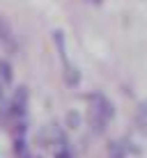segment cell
<instances>
[{
	"mask_svg": "<svg viewBox=\"0 0 147 158\" xmlns=\"http://www.w3.org/2000/svg\"><path fill=\"white\" fill-rule=\"evenodd\" d=\"M88 101H90V110H88L90 124H92V128H94L97 133H101V131L106 128L108 119L113 117V106L103 94H90Z\"/></svg>",
	"mask_w": 147,
	"mask_h": 158,
	"instance_id": "1",
	"label": "cell"
},
{
	"mask_svg": "<svg viewBox=\"0 0 147 158\" xmlns=\"http://www.w3.org/2000/svg\"><path fill=\"white\" fill-rule=\"evenodd\" d=\"M0 44H2L7 51H16V39H14V32H12V25L0 16Z\"/></svg>",
	"mask_w": 147,
	"mask_h": 158,
	"instance_id": "2",
	"label": "cell"
},
{
	"mask_svg": "<svg viewBox=\"0 0 147 158\" xmlns=\"http://www.w3.org/2000/svg\"><path fill=\"white\" fill-rule=\"evenodd\" d=\"M25 99H28V94H25V87H19L14 94V101H12V112L16 117H21L25 112Z\"/></svg>",
	"mask_w": 147,
	"mask_h": 158,
	"instance_id": "3",
	"label": "cell"
},
{
	"mask_svg": "<svg viewBox=\"0 0 147 158\" xmlns=\"http://www.w3.org/2000/svg\"><path fill=\"white\" fill-rule=\"evenodd\" d=\"M0 80H2V83H9V80H12V67H9L7 60H0Z\"/></svg>",
	"mask_w": 147,
	"mask_h": 158,
	"instance_id": "4",
	"label": "cell"
},
{
	"mask_svg": "<svg viewBox=\"0 0 147 158\" xmlns=\"http://www.w3.org/2000/svg\"><path fill=\"white\" fill-rule=\"evenodd\" d=\"M138 126H140L143 133H147V103H143L140 110H138Z\"/></svg>",
	"mask_w": 147,
	"mask_h": 158,
	"instance_id": "5",
	"label": "cell"
},
{
	"mask_svg": "<svg viewBox=\"0 0 147 158\" xmlns=\"http://www.w3.org/2000/svg\"><path fill=\"white\" fill-rule=\"evenodd\" d=\"M78 122H80V117L76 115V112H69V124H71V128L78 126Z\"/></svg>",
	"mask_w": 147,
	"mask_h": 158,
	"instance_id": "6",
	"label": "cell"
},
{
	"mask_svg": "<svg viewBox=\"0 0 147 158\" xmlns=\"http://www.w3.org/2000/svg\"><path fill=\"white\" fill-rule=\"evenodd\" d=\"M0 99H2V83H0Z\"/></svg>",
	"mask_w": 147,
	"mask_h": 158,
	"instance_id": "7",
	"label": "cell"
}]
</instances>
